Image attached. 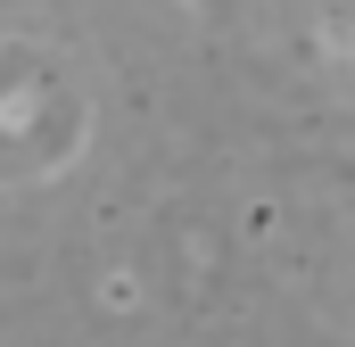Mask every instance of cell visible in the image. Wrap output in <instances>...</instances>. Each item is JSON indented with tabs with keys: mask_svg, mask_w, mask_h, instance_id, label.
I'll use <instances>...</instances> for the list:
<instances>
[]
</instances>
